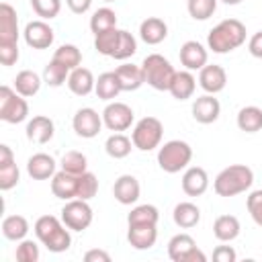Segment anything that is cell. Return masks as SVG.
<instances>
[{"instance_id": "1", "label": "cell", "mask_w": 262, "mask_h": 262, "mask_svg": "<svg viewBox=\"0 0 262 262\" xmlns=\"http://www.w3.org/2000/svg\"><path fill=\"white\" fill-rule=\"evenodd\" d=\"M33 229H35L37 239L53 254H61V252L70 250V246H72V233H70L72 229L55 215H41L35 221Z\"/></svg>"}, {"instance_id": "2", "label": "cell", "mask_w": 262, "mask_h": 262, "mask_svg": "<svg viewBox=\"0 0 262 262\" xmlns=\"http://www.w3.org/2000/svg\"><path fill=\"white\" fill-rule=\"evenodd\" d=\"M246 43V27L237 18H225L207 35V47L213 53H229Z\"/></svg>"}, {"instance_id": "3", "label": "cell", "mask_w": 262, "mask_h": 262, "mask_svg": "<svg viewBox=\"0 0 262 262\" xmlns=\"http://www.w3.org/2000/svg\"><path fill=\"white\" fill-rule=\"evenodd\" d=\"M254 182V172L246 164H231L223 168L215 180H213V190L219 196H235L246 192Z\"/></svg>"}, {"instance_id": "4", "label": "cell", "mask_w": 262, "mask_h": 262, "mask_svg": "<svg viewBox=\"0 0 262 262\" xmlns=\"http://www.w3.org/2000/svg\"><path fill=\"white\" fill-rule=\"evenodd\" d=\"M141 70H143V78L145 84H149L154 90H170V84L176 76L174 66L160 53H149L143 61H141Z\"/></svg>"}, {"instance_id": "5", "label": "cell", "mask_w": 262, "mask_h": 262, "mask_svg": "<svg viewBox=\"0 0 262 262\" xmlns=\"http://www.w3.org/2000/svg\"><path fill=\"white\" fill-rule=\"evenodd\" d=\"M190 160H192V147L182 139H170L158 149V166L168 174H176L188 168Z\"/></svg>"}, {"instance_id": "6", "label": "cell", "mask_w": 262, "mask_h": 262, "mask_svg": "<svg viewBox=\"0 0 262 262\" xmlns=\"http://www.w3.org/2000/svg\"><path fill=\"white\" fill-rule=\"evenodd\" d=\"M162 137H164V125L156 117H143V119H139L135 123L133 131H131L133 147H137L139 151H151V149L160 147Z\"/></svg>"}, {"instance_id": "7", "label": "cell", "mask_w": 262, "mask_h": 262, "mask_svg": "<svg viewBox=\"0 0 262 262\" xmlns=\"http://www.w3.org/2000/svg\"><path fill=\"white\" fill-rule=\"evenodd\" d=\"M29 117V102L10 86L0 88V119L4 123L16 125Z\"/></svg>"}, {"instance_id": "8", "label": "cell", "mask_w": 262, "mask_h": 262, "mask_svg": "<svg viewBox=\"0 0 262 262\" xmlns=\"http://www.w3.org/2000/svg\"><path fill=\"white\" fill-rule=\"evenodd\" d=\"M92 207L84 199H72L66 201L61 207V221L72 229V231H84L92 223Z\"/></svg>"}, {"instance_id": "9", "label": "cell", "mask_w": 262, "mask_h": 262, "mask_svg": "<svg viewBox=\"0 0 262 262\" xmlns=\"http://www.w3.org/2000/svg\"><path fill=\"white\" fill-rule=\"evenodd\" d=\"M168 256L174 262H205L207 260L203 250L196 246V242L188 233H176L168 242Z\"/></svg>"}, {"instance_id": "10", "label": "cell", "mask_w": 262, "mask_h": 262, "mask_svg": "<svg viewBox=\"0 0 262 262\" xmlns=\"http://www.w3.org/2000/svg\"><path fill=\"white\" fill-rule=\"evenodd\" d=\"M133 108L125 102H119V100H113L104 106L102 111V123L108 131H115V133H123L127 131L131 125H133Z\"/></svg>"}, {"instance_id": "11", "label": "cell", "mask_w": 262, "mask_h": 262, "mask_svg": "<svg viewBox=\"0 0 262 262\" xmlns=\"http://www.w3.org/2000/svg\"><path fill=\"white\" fill-rule=\"evenodd\" d=\"M102 115H98L94 108L90 106H84V108H78L74 119H72V127L76 131L78 137L82 139H92L100 133L102 129Z\"/></svg>"}, {"instance_id": "12", "label": "cell", "mask_w": 262, "mask_h": 262, "mask_svg": "<svg viewBox=\"0 0 262 262\" xmlns=\"http://www.w3.org/2000/svg\"><path fill=\"white\" fill-rule=\"evenodd\" d=\"M23 37H25V43L29 47H33V49H47V47H51V43L55 39V33H53V29L43 18H39V20L27 23V27L23 31Z\"/></svg>"}, {"instance_id": "13", "label": "cell", "mask_w": 262, "mask_h": 262, "mask_svg": "<svg viewBox=\"0 0 262 262\" xmlns=\"http://www.w3.org/2000/svg\"><path fill=\"white\" fill-rule=\"evenodd\" d=\"M221 115V104L215 94H203L192 102V119L201 125L215 123Z\"/></svg>"}, {"instance_id": "14", "label": "cell", "mask_w": 262, "mask_h": 262, "mask_svg": "<svg viewBox=\"0 0 262 262\" xmlns=\"http://www.w3.org/2000/svg\"><path fill=\"white\" fill-rule=\"evenodd\" d=\"M141 186L133 174H121L113 184V196L121 205H135L139 201Z\"/></svg>"}, {"instance_id": "15", "label": "cell", "mask_w": 262, "mask_h": 262, "mask_svg": "<svg viewBox=\"0 0 262 262\" xmlns=\"http://www.w3.org/2000/svg\"><path fill=\"white\" fill-rule=\"evenodd\" d=\"M127 239L135 250H149L156 246L158 229L154 223H129Z\"/></svg>"}, {"instance_id": "16", "label": "cell", "mask_w": 262, "mask_h": 262, "mask_svg": "<svg viewBox=\"0 0 262 262\" xmlns=\"http://www.w3.org/2000/svg\"><path fill=\"white\" fill-rule=\"evenodd\" d=\"M227 84V74L221 66L217 63H207L205 68L199 70V86L207 94H217L225 88Z\"/></svg>"}, {"instance_id": "17", "label": "cell", "mask_w": 262, "mask_h": 262, "mask_svg": "<svg viewBox=\"0 0 262 262\" xmlns=\"http://www.w3.org/2000/svg\"><path fill=\"white\" fill-rule=\"evenodd\" d=\"M209 188V174L201 166H190L182 174V190L188 196H201Z\"/></svg>"}, {"instance_id": "18", "label": "cell", "mask_w": 262, "mask_h": 262, "mask_svg": "<svg viewBox=\"0 0 262 262\" xmlns=\"http://www.w3.org/2000/svg\"><path fill=\"white\" fill-rule=\"evenodd\" d=\"M18 16L16 10L8 4H0V43H18Z\"/></svg>"}, {"instance_id": "19", "label": "cell", "mask_w": 262, "mask_h": 262, "mask_svg": "<svg viewBox=\"0 0 262 262\" xmlns=\"http://www.w3.org/2000/svg\"><path fill=\"white\" fill-rule=\"evenodd\" d=\"M53 135H55V125H53V121H51L49 117H45V115H35V117L27 123V139L33 141V143L43 145V143L51 141Z\"/></svg>"}, {"instance_id": "20", "label": "cell", "mask_w": 262, "mask_h": 262, "mask_svg": "<svg viewBox=\"0 0 262 262\" xmlns=\"http://www.w3.org/2000/svg\"><path fill=\"white\" fill-rule=\"evenodd\" d=\"M178 55H180V63H182L186 70H190V72L205 68V66H207V59H209L207 49H205L199 41H186V43H182Z\"/></svg>"}, {"instance_id": "21", "label": "cell", "mask_w": 262, "mask_h": 262, "mask_svg": "<svg viewBox=\"0 0 262 262\" xmlns=\"http://www.w3.org/2000/svg\"><path fill=\"white\" fill-rule=\"evenodd\" d=\"M51 192L53 196L61 199V201H72L78 194V176L70 174L66 170H59L53 174L51 178Z\"/></svg>"}, {"instance_id": "22", "label": "cell", "mask_w": 262, "mask_h": 262, "mask_svg": "<svg viewBox=\"0 0 262 262\" xmlns=\"http://www.w3.org/2000/svg\"><path fill=\"white\" fill-rule=\"evenodd\" d=\"M55 166H57V164H55L53 156L39 151V154H33V156L29 158V162H27V172H29V176H31L33 180H47V178H53Z\"/></svg>"}, {"instance_id": "23", "label": "cell", "mask_w": 262, "mask_h": 262, "mask_svg": "<svg viewBox=\"0 0 262 262\" xmlns=\"http://www.w3.org/2000/svg\"><path fill=\"white\" fill-rule=\"evenodd\" d=\"M66 84H68V88H70L72 94H76V96H88L94 90L96 80H94V76H92V72L88 68H82L80 66V68H76V70L70 72Z\"/></svg>"}, {"instance_id": "24", "label": "cell", "mask_w": 262, "mask_h": 262, "mask_svg": "<svg viewBox=\"0 0 262 262\" xmlns=\"http://www.w3.org/2000/svg\"><path fill=\"white\" fill-rule=\"evenodd\" d=\"M139 37L147 45H158L168 37V25L158 16H147L139 25Z\"/></svg>"}, {"instance_id": "25", "label": "cell", "mask_w": 262, "mask_h": 262, "mask_svg": "<svg viewBox=\"0 0 262 262\" xmlns=\"http://www.w3.org/2000/svg\"><path fill=\"white\" fill-rule=\"evenodd\" d=\"M117 78H119V84H121V90L123 92H133L137 88H141L145 84V78H143V70L141 66H135V63H123L115 70Z\"/></svg>"}, {"instance_id": "26", "label": "cell", "mask_w": 262, "mask_h": 262, "mask_svg": "<svg viewBox=\"0 0 262 262\" xmlns=\"http://www.w3.org/2000/svg\"><path fill=\"white\" fill-rule=\"evenodd\" d=\"M194 88H196V78L192 76L190 70H182V72H176L168 92L176 100H188L194 94Z\"/></svg>"}, {"instance_id": "27", "label": "cell", "mask_w": 262, "mask_h": 262, "mask_svg": "<svg viewBox=\"0 0 262 262\" xmlns=\"http://www.w3.org/2000/svg\"><path fill=\"white\" fill-rule=\"evenodd\" d=\"M172 219L180 229H190L201 221V209L190 201H182L174 207Z\"/></svg>"}, {"instance_id": "28", "label": "cell", "mask_w": 262, "mask_h": 262, "mask_svg": "<svg viewBox=\"0 0 262 262\" xmlns=\"http://www.w3.org/2000/svg\"><path fill=\"white\" fill-rule=\"evenodd\" d=\"M239 219L235 215H219L213 223V235L219 242H233L239 235Z\"/></svg>"}, {"instance_id": "29", "label": "cell", "mask_w": 262, "mask_h": 262, "mask_svg": "<svg viewBox=\"0 0 262 262\" xmlns=\"http://www.w3.org/2000/svg\"><path fill=\"white\" fill-rule=\"evenodd\" d=\"M235 123H237L239 131H244V133H258L262 129V108L254 106V104L242 106L237 111Z\"/></svg>"}, {"instance_id": "30", "label": "cell", "mask_w": 262, "mask_h": 262, "mask_svg": "<svg viewBox=\"0 0 262 262\" xmlns=\"http://www.w3.org/2000/svg\"><path fill=\"white\" fill-rule=\"evenodd\" d=\"M94 92H96V96H98L100 100H106V102L115 100V98L119 96V92H123L117 74H115V72H104V74H100L98 80H96Z\"/></svg>"}, {"instance_id": "31", "label": "cell", "mask_w": 262, "mask_h": 262, "mask_svg": "<svg viewBox=\"0 0 262 262\" xmlns=\"http://www.w3.org/2000/svg\"><path fill=\"white\" fill-rule=\"evenodd\" d=\"M29 233V221L23 215H8L2 219V235L10 242H20Z\"/></svg>"}, {"instance_id": "32", "label": "cell", "mask_w": 262, "mask_h": 262, "mask_svg": "<svg viewBox=\"0 0 262 262\" xmlns=\"http://www.w3.org/2000/svg\"><path fill=\"white\" fill-rule=\"evenodd\" d=\"M41 82H43V80H41V76H39L37 72H33V70H23V72H18L16 78H14V90H16L20 96L29 98V96H35V94L39 92Z\"/></svg>"}, {"instance_id": "33", "label": "cell", "mask_w": 262, "mask_h": 262, "mask_svg": "<svg viewBox=\"0 0 262 262\" xmlns=\"http://www.w3.org/2000/svg\"><path fill=\"white\" fill-rule=\"evenodd\" d=\"M131 145H133V141H131V137H127L125 133H113V135H108L106 141H104L106 154H108L111 158H115V160L127 158V156L131 154Z\"/></svg>"}, {"instance_id": "34", "label": "cell", "mask_w": 262, "mask_h": 262, "mask_svg": "<svg viewBox=\"0 0 262 262\" xmlns=\"http://www.w3.org/2000/svg\"><path fill=\"white\" fill-rule=\"evenodd\" d=\"M115 27H117V14H115V10L108 8V6H102V8L94 10V14L90 16V31H92L94 35L104 33V31L115 29Z\"/></svg>"}, {"instance_id": "35", "label": "cell", "mask_w": 262, "mask_h": 262, "mask_svg": "<svg viewBox=\"0 0 262 262\" xmlns=\"http://www.w3.org/2000/svg\"><path fill=\"white\" fill-rule=\"evenodd\" d=\"M51 59L59 61L61 66H66L72 72V70L80 68V63H82V51L76 45H72V43H63V45H59L55 49V53H53Z\"/></svg>"}, {"instance_id": "36", "label": "cell", "mask_w": 262, "mask_h": 262, "mask_svg": "<svg viewBox=\"0 0 262 262\" xmlns=\"http://www.w3.org/2000/svg\"><path fill=\"white\" fill-rule=\"evenodd\" d=\"M119 37H121V29H108L104 33H98L94 35V49L100 53V55H106V57H113L115 49H117V43H119Z\"/></svg>"}, {"instance_id": "37", "label": "cell", "mask_w": 262, "mask_h": 262, "mask_svg": "<svg viewBox=\"0 0 262 262\" xmlns=\"http://www.w3.org/2000/svg\"><path fill=\"white\" fill-rule=\"evenodd\" d=\"M61 170H66V172H70V174H76V176H80V174H84L86 170H88V160H86V156L82 154V151H76V149H70V151H66L63 156H61Z\"/></svg>"}, {"instance_id": "38", "label": "cell", "mask_w": 262, "mask_h": 262, "mask_svg": "<svg viewBox=\"0 0 262 262\" xmlns=\"http://www.w3.org/2000/svg\"><path fill=\"white\" fill-rule=\"evenodd\" d=\"M68 76H70V70L66 66H61L59 61H55V59H51L45 66V70H43V82L47 86H53V88L66 84L68 82Z\"/></svg>"}, {"instance_id": "39", "label": "cell", "mask_w": 262, "mask_h": 262, "mask_svg": "<svg viewBox=\"0 0 262 262\" xmlns=\"http://www.w3.org/2000/svg\"><path fill=\"white\" fill-rule=\"evenodd\" d=\"M158 219H160V211L154 205H137L127 215V223H154V225H158Z\"/></svg>"}, {"instance_id": "40", "label": "cell", "mask_w": 262, "mask_h": 262, "mask_svg": "<svg viewBox=\"0 0 262 262\" xmlns=\"http://www.w3.org/2000/svg\"><path fill=\"white\" fill-rule=\"evenodd\" d=\"M186 10L194 20H207L217 10V0H188Z\"/></svg>"}, {"instance_id": "41", "label": "cell", "mask_w": 262, "mask_h": 262, "mask_svg": "<svg viewBox=\"0 0 262 262\" xmlns=\"http://www.w3.org/2000/svg\"><path fill=\"white\" fill-rule=\"evenodd\" d=\"M135 51H137V41H135V37H133L129 31L121 29V37H119L117 49H115V53H113V59L125 61V59H129L131 55H135Z\"/></svg>"}, {"instance_id": "42", "label": "cell", "mask_w": 262, "mask_h": 262, "mask_svg": "<svg viewBox=\"0 0 262 262\" xmlns=\"http://www.w3.org/2000/svg\"><path fill=\"white\" fill-rule=\"evenodd\" d=\"M96 192H98V178H96V174L86 170L84 174L78 176V194H76V199L90 201Z\"/></svg>"}, {"instance_id": "43", "label": "cell", "mask_w": 262, "mask_h": 262, "mask_svg": "<svg viewBox=\"0 0 262 262\" xmlns=\"http://www.w3.org/2000/svg\"><path fill=\"white\" fill-rule=\"evenodd\" d=\"M31 8L35 10L37 16H41L43 20H51L59 14L61 10V0H29Z\"/></svg>"}, {"instance_id": "44", "label": "cell", "mask_w": 262, "mask_h": 262, "mask_svg": "<svg viewBox=\"0 0 262 262\" xmlns=\"http://www.w3.org/2000/svg\"><path fill=\"white\" fill-rule=\"evenodd\" d=\"M39 256H41V252H39L37 242L27 239V237L18 242L16 252H14V258H16L18 262H37V260H39Z\"/></svg>"}, {"instance_id": "45", "label": "cell", "mask_w": 262, "mask_h": 262, "mask_svg": "<svg viewBox=\"0 0 262 262\" xmlns=\"http://www.w3.org/2000/svg\"><path fill=\"white\" fill-rule=\"evenodd\" d=\"M18 180H20V170L14 162L8 166H0V190L14 188L18 184Z\"/></svg>"}, {"instance_id": "46", "label": "cell", "mask_w": 262, "mask_h": 262, "mask_svg": "<svg viewBox=\"0 0 262 262\" xmlns=\"http://www.w3.org/2000/svg\"><path fill=\"white\" fill-rule=\"evenodd\" d=\"M246 207H248V213L254 219V223L262 227V188L250 192V196L246 199Z\"/></svg>"}, {"instance_id": "47", "label": "cell", "mask_w": 262, "mask_h": 262, "mask_svg": "<svg viewBox=\"0 0 262 262\" xmlns=\"http://www.w3.org/2000/svg\"><path fill=\"white\" fill-rule=\"evenodd\" d=\"M18 43H0V63L10 68L18 61Z\"/></svg>"}, {"instance_id": "48", "label": "cell", "mask_w": 262, "mask_h": 262, "mask_svg": "<svg viewBox=\"0 0 262 262\" xmlns=\"http://www.w3.org/2000/svg\"><path fill=\"white\" fill-rule=\"evenodd\" d=\"M213 260L215 262H235L237 260V254L231 246H217L213 250Z\"/></svg>"}, {"instance_id": "49", "label": "cell", "mask_w": 262, "mask_h": 262, "mask_svg": "<svg viewBox=\"0 0 262 262\" xmlns=\"http://www.w3.org/2000/svg\"><path fill=\"white\" fill-rule=\"evenodd\" d=\"M248 51H250L254 57L262 59V31H258V33H254V35L250 37V41H248Z\"/></svg>"}, {"instance_id": "50", "label": "cell", "mask_w": 262, "mask_h": 262, "mask_svg": "<svg viewBox=\"0 0 262 262\" xmlns=\"http://www.w3.org/2000/svg\"><path fill=\"white\" fill-rule=\"evenodd\" d=\"M84 260H86V262H111V254L104 252V250L94 248V250H88V252L84 254Z\"/></svg>"}, {"instance_id": "51", "label": "cell", "mask_w": 262, "mask_h": 262, "mask_svg": "<svg viewBox=\"0 0 262 262\" xmlns=\"http://www.w3.org/2000/svg\"><path fill=\"white\" fill-rule=\"evenodd\" d=\"M66 4H68V8H70L74 14H84V12L90 10L92 0H66Z\"/></svg>"}, {"instance_id": "52", "label": "cell", "mask_w": 262, "mask_h": 262, "mask_svg": "<svg viewBox=\"0 0 262 262\" xmlns=\"http://www.w3.org/2000/svg\"><path fill=\"white\" fill-rule=\"evenodd\" d=\"M12 162H14L12 149H10L6 143H2V145H0V166H8V164H12Z\"/></svg>"}, {"instance_id": "53", "label": "cell", "mask_w": 262, "mask_h": 262, "mask_svg": "<svg viewBox=\"0 0 262 262\" xmlns=\"http://www.w3.org/2000/svg\"><path fill=\"white\" fill-rule=\"evenodd\" d=\"M221 2H223V4H231V6H233V4H239L242 0H221Z\"/></svg>"}, {"instance_id": "54", "label": "cell", "mask_w": 262, "mask_h": 262, "mask_svg": "<svg viewBox=\"0 0 262 262\" xmlns=\"http://www.w3.org/2000/svg\"><path fill=\"white\" fill-rule=\"evenodd\" d=\"M104 2H115V0H104Z\"/></svg>"}]
</instances>
